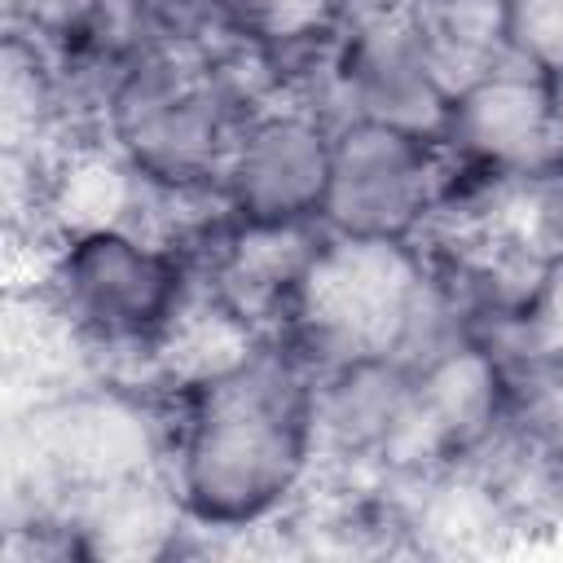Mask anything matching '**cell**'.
I'll list each match as a JSON object with an SVG mask.
<instances>
[{
	"mask_svg": "<svg viewBox=\"0 0 563 563\" xmlns=\"http://www.w3.org/2000/svg\"><path fill=\"white\" fill-rule=\"evenodd\" d=\"M312 466L317 369L286 334L176 391L167 471L189 528H268L308 488Z\"/></svg>",
	"mask_w": 563,
	"mask_h": 563,
	"instance_id": "1",
	"label": "cell"
},
{
	"mask_svg": "<svg viewBox=\"0 0 563 563\" xmlns=\"http://www.w3.org/2000/svg\"><path fill=\"white\" fill-rule=\"evenodd\" d=\"M40 290L97 352L101 378L154 356L158 339L194 290L189 264L128 229L62 238Z\"/></svg>",
	"mask_w": 563,
	"mask_h": 563,
	"instance_id": "2",
	"label": "cell"
},
{
	"mask_svg": "<svg viewBox=\"0 0 563 563\" xmlns=\"http://www.w3.org/2000/svg\"><path fill=\"white\" fill-rule=\"evenodd\" d=\"M418 273L422 255L413 242L343 238L325 229L299 282L286 339L317 374L391 356Z\"/></svg>",
	"mask_w": 563,
	"mask_h": 563,
	"instance_id": "3",
	"label": "cell"
},
{
	"mask_svg": "<svg viewBox=\"0 0 563 563\" xmlns=\"http://www.w3.org/2000/svg\"><path fill=\"white\" fill-rule=\"evenodd\" d=\"M106 132L114 150L163 185H220L238 119L216 97L198 48L132 62L110 97Z\"/></svg>",
	"mask_w": 563,
	"mask_h": 563,
	"instance_id": "4",
	"label": "cell"
},
{
	"mask_svg": "<svg viewBox=\"0 0 563 563\" xmlns=\"http://www.w3.org/2000/svg\"><path fill=\"white\" fill-rule=\"evenodd\" d=\"M440 136L387 123H352L330 141V185L321 224L343 238L413 242L435 207Z\"/></svg>",
	"mask_w": 563,
	"mask_h": 563,
	"instance_id": "5",
	"label": "cell"
},
{
	"mask_svg": "<svg viewBox=\"0 0 563 563\" xmlns=\"http://www.w3.org/2000/svg\"><path fill=\"white\" fill-rule=\"evenodd\" d=\"M330 132L277 106L251 119L224 158V198L242 224H312L330 185Z\"/></svg>",
	"mask_w": 563,
	"mask_h": 563,
	"instance_id": "6",
	"label": "cell"
},
{
	"mask_svg": "<svg viewBox=\"0 0 563 563\" xmlns=\"http://www.w3.org/2000/svg\"><path fill=\"white\" fill-rule=\"evenodd\" d=\"M440 141L497 172H541L545 163H554L550 70L506 48L471 88L449 101V123Z\"/></svg>",
	"mask_w": 563,
	"mask_h": 563,
	"instance_id": "7",
	"label": "cell"
},
{
	"mask_svg": "<svg viewBox=\"0 0 563 563\" xmlns=\"http://www.w3.org/2000/svg\"><path fill=\"white\" fill-rule=\"evenodd\" d=\"M321 238H325L321 220L312 224H242L238 220L194 264V282H202L260 339L286 334L299 282Z\"/></svg>",
	"mask_w": 563,
	"mask_h": 563,
	"instance_id": "8",
	"label": "cell"
},
{
	"mask_svg": "<svg viewBox=\"0 0 563 563\" xmlns=\"http://www.w3.org/2000/svg\"><path fill=\"white\" fill-rule=\"evenodd\" d=\"M343 75L356 106V123L365 119L413 136H444L453 97L435 79L409 18L343 31Z\"/></svg>",
	"mask_w": 563,
	"mask_h": 563,
	"instance_id": "9",
	"label": "cell"
},
{
	"mask_svg": "<svg viewBox=\"0 0 563 563\" xmlns=\"http://www.w3.org/2000/svg\"><path fill=\"white\" fill-rule=\"evenodd\" d=\"M224 18V0H101L75 44L128 70L145 57L194 53Z\"/></svg>",
	"mask_w": 563,
	"mask_h": 563,
	"instance_id": "10",
	"label": "cell"
},
{
	"mask_svg": "<svg viewBox=\"0 0 563 563\" xmlns=\"http://www.w3.org/2000/svg\"><path fill=\"white\" fill-rule=\"evenodd\" d=\"M409 26L449 97L471 88L506 44V0H418Z\"/></svg>",
	"mask_w": 563,
	"mask_h": 563,
	"instance_id": "11",
	"label": "cell"
},
{
	"mask_svg": "<svg viewBox=\"0 0 563 563\" xmlns=\"http://www.w3.org/2000/svg\"><path fill=\"white\" fill-rule=\"evenodd\" d=\"M229 22L268 48L343 31V0H224Z\"/></svg>",
	"mask_w": 563,
	"mask_h": 563,
	"instance_id": "12",
	"label": "cell"
},
{
	"mask_svg": "<svg viewBox=\"0 0 563 563\" xmlns=\"http://www.w3.org/2000/svg\"><path fill=\"white\" fill-rule=\"evenodd\" d=\"M501 378L506 409L554 453H563V356H523L501 365Z\"/></svg>",
	"mask_w": 563,
	"mask_h": 563,
	"instance_id": "13",
	"label": "cell"
},
{
	"mask_svg": "<svg viewBox=\"0 0 563 563\" xmlns=\"http://www.w3.org/2000/svg\"><path fill=\"white\" fill-rule=\"evenodd\" d=\"M97 4L101 0H4V31L57 53L88 31Z\"/></svg>",
	"mask_w": 563,
	"mask_h": 563,
	"instance_id": "14",
	"label": "cell"
},
{
	"mask_svg": "<svg viewBox=\"0 0 563 563\" xmlns=\"http://www.w3.org/2000/svg\"><path fill=\"white\" fill-rule=\"evenodd\" d=\"M506 44L541 70L563 66V0H506Z\"/></svg>",
	"mask_w": 563,
	"mask_h": 563,
	"instance_id": "15",
	"label": "cell"
},
{
	"mask_svg": "<svg viewBox=\"0 0 563 563\" xmlns=\"http://www.w3.org/2000/svg\"><path fill=\"white\" fill-rule=\"evenodd\" d=\"M519 330L528 356H563V255L545 264L528 308L519 312Z\"/></svg>",
	"mask_w": 563,
	"mask_h": 563,
	"instance_id": "16",
	"label": "cell"
},
{
	"mask_svg": "<svg viewBox=\"0 0 563 563\" xmlns=\"http://www.w3.org/2000/svg\"><path fill=\"white\" fill-rule=\"evenodd\" d=\"M528 216H532L537 238L554 255H563V158L528 176Z\"/></svg>",
	"mask_w": 563,
	"mask_h": 563,
	"instance_id": "17",
	"label": "cell"
},
{
	"mask_svg": "<svg viewBox=\"0 0 563 563\" xmlns=\"http://www.w3.org/2000/svg\"><path fill=\"white\" fill-rule=\"evenodd\" d=\"M418 0H343V31L365 26V22H387V18H409Z\"/></svg>",
	"mask_w": 563,
	"mask_h": 563,
	"instance_id": "18",
	"label": "cell"
},
{
	"mask_svg": "<svg viewBox=\"0 0 563 563\" xmlns=\"http://www.w3.org/2000/svg\"><path fill=\"white\" fill-rule=\"evenodd\" d=\"M550 132H554V158H563V66L550 70Z\"/></svg>",
	"mask_w": 563,
	"mask_h": 563,
	"instance_id": "19",
	"label": "cell"
}]
</instances>
